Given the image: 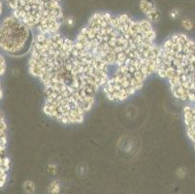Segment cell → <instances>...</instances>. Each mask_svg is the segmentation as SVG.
I'll return each instance as SVG.
<instances>
[{"label":"cell","mask_w":195,"mask_h":194,"mask_svg":"<svg viewBox=\"0 0 195 194\" xmlns=\"http://www.w3.org/2000/svg\"><path fill=\"white\" fill-rule=\"evenodd\" d=\"M6 70L7 69H2V68H0V100H1L2 97H3V89H2V86H1V78L3 77L4 74L6 73Z\"/></svg>","instance_id":"30bf717a"},{"label":"cell","mask_w":195,"mask_h":194,"mask_svg":"<svg viewBox=\"0 0 195 194\" xmlns=\"http://www.w3.org/2000/svg\"><path fill=\"white\" fill-rule=\"evenodd\" d=\"M3 13V0H0V18Z\"/></svg>","instance_id":"7c38bea8"},{"label":"cell","mask_w":195,"mask_h":194,"mask_svg":"<svg viewBox=\"0 0 195 194\" xmlns=\"http://www.w3.org/2000/svg\"><path fill=\"white\" fill-rule=\"evenodd\" d=\"M139 6L140 10L144 15H146L149 22H158L160 20V13L157 10L152 0H141Z\"/></svg>","instance_id":"52a82bcc"},{"label":"cell","mask_w":195,"mask_h":194,"mask_svg":"<svg viewBox=\"0 0 195 194\" xmlns=\"http://www.w3.org/2000/svg\"><path fill=\"white\" fill-rule=\"evenodd\" d=\"M12 15L24 22L35 34L59 32L64 15L62 0H4Z\"/></svg>","instance_id":"277c9868"},{"label":"cell","mask_w":195,"mask_h":194,"mask_svg":"<svg viewBox=\"0 0 195 194\" xmlns=\"http://www.w3.org/2000/svg\"><path fill=\"white\" fill-rule=\"evenodd\" d=\"M59 188H60V186H59V184L57 183V181H53L50 186V191L53 193H56L59 191Z\"/></svg>","instance_id":"9c48e42d"},{"label":"cell","mask_w":195,"mask_h":194,"mask_svg":"<svg viewBox=\"0 0 195 194\" xmlns=\"http://www.w3.org/2000/svg\"><path fill=\"white\" fill-rule=\"evenodd\" d=\"M28 71L43 88L45 115L66 125L84 121L105 82L92 54L59 32L35 34Z\"/></svg>","instance_id":"7a4b0ae2"},{"label":"cell","mask_w":195,"mask_h":194,"mask_svg":"<svg viewBox=\"0 0 195 194\" xmlns=\"http://www.w3.org/2000/svg\"><path fill=\"white\" fill-rule=\"evenodd\" d=\"M182 25L187 30H190L192 28V26H193L191 20H188V18H184V20H182Z\"/></svg>","instance_id":"ba28073f"},{"label":"cell","mask_w":195,"mask_h":194,"mask_svg":"<svg viewBox=\"0 0 195 194\" xmlns=\"http://www.w3.org/2000/svg\"><path fill=\"white\" fill-rule=\"evenodd\" d=\"M156 74L167 82L181 101L195 105V42L184 34H175L159 46Z\"/></svg>","instance_id":"3957f363"},{"label":"cell","mask_w":195,"mask_h":194,"mask_svg":"<svg viewBox=\"0 0 195 194\" xmlns=\"http://www.w3.org/2000/svg\"><path fill=\"white\" fill-rule=\"evenodd\" d=\"M11 169L8 154V126L3 113L0 111V188L7 183Z\"/></svg>","instance_id":"8992f818"},{"label":"cell","mask_w":195,"mask_h":194,"mask_svg":"<svg viewBox=\"0 0 195 194\" xmlns=\"http://www.w3.org/2000/svg\"><path fill=\"white\" fill-rule=\"evenodd\" d=\"M0 68L3 69H7V64H6V59L4 57L3 53H0Z\"/></svg>","instance_id":"8fae6325"},{"label":"cell","mask_w":195,"mask_h":194,"mask_svg":"<svg viewBox=\"0 0 195 194\" xmlns=\"http://www.w3.org/2000/svg\"><path fill=\"white\" fill-rule=\"evenodd\" d=\"M75 39L103 68L102 92L111 102L130 99L156 74L159 46L152 23L146 18L96 12Z\"/></svg>","instance_id":"6da1fadb"},{"label":"cell","mask_w":195,"mask_h":194,"mask_svg":"<svg viewBox=\"0 0 195 194\" xmlns=\"http://www.w3.org/2000/svg\"><path fill=\"white\" fill-rule=\"evenodd\" d=\"M35 33L24 22L11 14L0 20V53L22 56L30 53Z\"/></svg>","instance_id":"5b68a950"}]
</instances>
